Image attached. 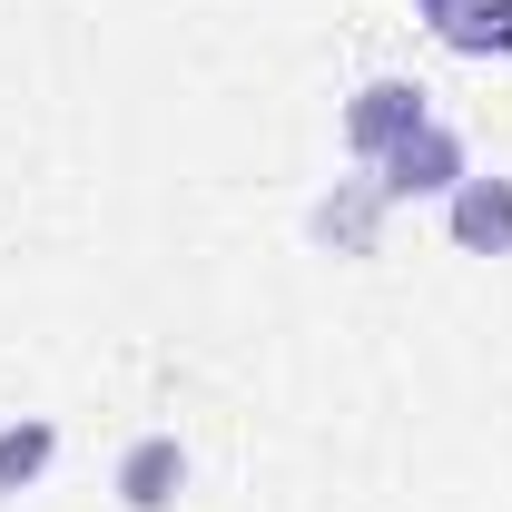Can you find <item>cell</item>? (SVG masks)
Wrapping results in <instances>:
<instances>
[{
  "label": "cell",
  "mask_w": 512,
  "mask_h": 512,
  "mask_svg": "<svg viewBox=\"0 0 512 512\" xmlns=\"http://www.w3.org/2000/svg\"><path fill=\"white\" fill-rule=\"evenodd\" d=\"M178 483H188V453H178V444H138V453L119 463V493H128V512H158L168 493H178Z\"/></svg>",
  "instance_id": "obj_4"
},
{
  "label": "cell",
  "mask_w": 512,
  "mask_h": 512,
  "mask_svg": "<svg viewBox=\"0 0 512 512\" xmlns=\"http://www.w3.org/2000/svg\"><path fill=\"white\" fill-rule=\"evenodd\" d=\"M453 168H463V148H453L444 128H414V138H394V148H384V188H394V197L453 188Z\"/></svg>",
  "instance_id": "obj_1"
},
{
  "label": "cell",
  "mask_w": 512,
  "mask_h": 512,
  "mask_svg": "<svg viewBox=\"0 0 512 512\" xmlns=\"http://www.w3.org/2000/svg\"><path fill=\"white\" fill-rule=\"evenodd\" d=\"M453 237L473 256H503L512 247V178H473V188L453 197Z\"/></svg>",
  "instance_id": "obj_3"
},
{
  "label": "cell",
  "mask_w": 512,
  "mask_h": 512,
  "mask_svg": "<svg viewBox=\"0 0 512 512\" xmlns=\"http://www.w3.org/2000/svg\"><path fill=\"white\" fill-rule=\"evenodd\" d=\"M345 128H355V148H394V138H414V128H424V99H414L404 79H375V89L345 109Z\"/></svg>",
  "instance_id": "obj_2"
},
{
  "label": "cell",
  "mask_w": 512,
  "mask_h": 512,
  "mask_svg": "<svg viewBox=\"0 0 512 512\" xmlns=\"http://www.w3.org/2000/svg\"><path fill=\"white\" fill-rule=\"evenodd\" d=\"M40 463H50V424H20V434H0V493H20Z\"/></svg>",
  "instance_id": "obj_5"
}]
</instances>
